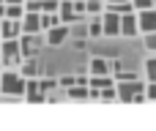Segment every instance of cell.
Here are the masks:
<instances>
[{"mask_svg": "<svg viewBox=\"0 0 156 131\" xmlns=\"http://www.w3.org/2000/svg\"><path fill=\"white\" fill-rule=\"evenodd\" d=\"M137 11L121 14V36H137Z\"/></svg>", "mask_w": 156, "mask_h": 131, "instance_id": "11", "label": "cell"}, {"mask_svg": "<svg viewBox=\"0 0 156 131\" xmlns=\"http://www.w3.org/2000/svg\"><path fill=\"white\" fill-rule=\"evenodd\" d=\"M137 30L145 33H156V8H145V11H137Z\"/></svg>", "mask_w": 156, "mask_h": 131, "instance_id": "5", "label": "cell"}, {"mask_svg": "<svg viewBox=\"0 0 156 131\" xmlns=\"http://www.w3.org/2000/svg\"><path fill=\"white\" fill-rule=\"evenodd\" d=\"M145 47L151 52H156V33H145Z\"/></svg>", "mask_w": 156, "mask_h": 131, "instance_id": "24", "label": "cell"}, {"mask_svg": "<svg viewBox=\"0 0 156 131\" xmlns=\"http://www.w3.org/2000/svg\"><path fill=\"white\" fill-rule=\"evenodd\" d=\"M66 93H69V98H74V101H85L88 98V85H71V88H66Z\"/></svg>", "mask_w": 156, "mask_h": 131, "instance_id": "17", "label": "cell"}, {"mask_svg": "<svg viewBox=\"0 0 156 131\" xmlns=\"http://www.w3.org/2000/svg\"><path fill=\"white\" fill-rule=\"evenodd\" d=\"M19 74H22L25 79H36V77H38V63H36V57H25Z\"/></svg>", "mask_w": 156, "mask_h": 131, "instance_id": "13", "label": "cell"}, {"mask_svg": "<svg viewBox=\"0 0 156 131\" xmlns=\"http://www.w3.org/2000/svg\"><path fill=\"white\" fill-rule=\"evenodd\" d=\"M74 85V77H60L58 79V88H71Z\"/></svg>", "mask_w": 156, "mask_h": 131, "instance_id": "25", "label": "cell"}, {"mask_svg": "<svg viewBox=\"0 0 156 131\" xmlns=\"http://www.w3.org/2000/svg\"><path fill=\"white\" fill-rule=\"evenodd\" d=\"M19 19H8L3 16L0 19V38H19Z\"/></svg>", "mask_w": 156, "mask_h": 131, "instance_id": "12", "label": "cell"}, {"mask_svg": "<svg viewBox=\"0 0 156 131\" xmlns=\"http://www.w3.org/2000/svg\"><path fill=\"white\" fill-rule=\"evenodd\" d=\"M154 3H156V0H154Z\"/></svg>", "mask_w": 156, "mask_h": 131, "instance_id": "32", "label": "cell"}, {"mask_svg": "<svg viewBox=\"0 0 156 131\" xmlns=\"http://www.w3.org/2000/svg\"><path fill=\"white\" fill-rule=\"evenodd\" d=\"M22 98H27L30 104H41L47 96L38 90V77L36 79H25V93H22Z\"/></svg>", "mask_w": 156, "mask_h": 131, "instance_id": "8", "label": "cell"}, {"mask_svg": "<svg viewBox=\"0 0 156 131\" xmlns=\"http://www.w3.org/2000/svg\"><path fill=\"white\" fill-rule=\"evenodd\" d=\"M145 96H148V98H154V101H156V82H151V85L145 88Z\"/></svg>", "mask_w": 156, "mask_h": 131, "instance_id": "26", "label": "cell"}, {"mask_svg": "<svg viewBox=\"0 0 156 131\" xmlns=\"http://www.w3.org/2000/svg\"><path fill=\"white\" fill-rule=\"evenodd\" d=\"M143 90L145 88H143L140 79H126V82H118V88H115V93H118L121 101H134V96H140Z\"/></svg>", "mask_w": 156, "mask_h": 131, "instance_id": "3", "label": "cell"}, {"mask_svg": "<svg viewBox=\"0 0 156 131\" xmlns=\"http://www.w3.org/2000/svg\"><path fill=\"white\" fill-rule=\"evenodd\" d=\"M66 38H69V25H63V22L47 30V44H49V47H60Z\"/></svg>", "mask_w": 156, "mask_h": 131, "instance_id": "7", "label": "cell"}, {"mask_svg": "<svg viewBox=\"0 0 156 131\" xmlns=\"http://www.w3.org/2000/svg\"><path fill=\"white\" fill-rule=\"evenodd\" d=\"M3 3H25V0H3Z\"/></svg>", "mask_w": 156, "mask_h": 131, "instance_id": "27", "label": "cell"}, {"mask_svg": "<svg viewBox=\"0 0 156 131\" xmlns=\"http://www.w3.org/2000/svg\"><path fill=\"white\" fill-rule=\"evenodd\" d=\"M55 88H58V82H55V79H49V77H47V79H38V90H41L44 96H47L49 90H55Z\"/></svg>", "mask_w": 156, "mask_h": 131, "instance_id": "18", "label": "cell"}, {"mask_svg": "<svg viewBox=\"0 0 156 131\" xmlns=\"http://www.w3.org/2000/svg\"><path fill=\"white\" fill-rule=\"evenodd\" d=\"M58 16H60L63 25H71V22H80V19H82V16H77L71 0H60V3H58Z\"/></svg>", "mask_w": 156, "mask_h": 131, "instance_id": "9", "label": "cell"}, {"mask_svg": "<svg viewBox=\"0 0 156 131\" xmlns=\"http://www.w3.org/2000/svg\"><path fill=\"white\" fill-rule=\"evenodd\" d=\"M22 14H25L22 3H5V8H3V16H8V19H22Z\"/></svg>", "mask_w": 156, "mask_h": 131, "instance_id": "16", "label": "cell"}, {"mask_svg": "<svg viewBox=\"0 0 156 131\" xmlns=\"http://www.w3.org/2000/svg\"><path fill=\"white\" fill-rule=\"evenodd\" d=\"M107 3H123V0H107Z\"/></svg>", "mask_w": 156, "mask_h": 131, "instance_id": "28", "label": "cell"}, {"mask_svg": "<svg viewBox=\"0 0 156 131\" xmlns=\"http://www.w3.org/2000/svg\"><path fill=\"white\" fill-rule=\"evenodd\" d=\"M112 85V77L110 74H101V77H88V88L90 90H104Z\"/></svg>", "mask_w": 156, "mask_h": 131, "instance_id": "15", "label": "cell"}, {"mask_svg": "<svg viewBox=\"0 0 156 131\" xmlns=\"http://www.w3.org/2000/svg\"><path fill=\"white\" fill-rule=\"evenodd\" d=\"M101 0H85V14H101Z\"/></svg>", "mask_w": 156, "mask_h": 131, "instance_id": "19", "label": "cell"}, {"mask_svg": "<svg viewBox=\"0 0 156 131\" xmlns=\"http://www.w3.org/2000/svg\"><path fill=\"white\" fill-rule=\"evenodd\" d=\"M22 5H25V11H33V14H41V0H25Z\"/></svg>", "mask_w": 156, "mask_h": 131, "instance_id": "20", "label": "cell"}, {"mask_svg": "<svg viewBox=\"0 0 156 131\" xmlns=\"http://www.w3.org/2000/svg\"><path fill=\"white\" fill-rule=\"evenodd\" d=\"M19 30L22 33H41V25H38V14H33V11H25L22 14V19H19Z\"/></svg>", "mask_w": 156, "mask_h": 131, "instance_id": "10", "label": "cell"}, {"mask_svg": "<svg viewBox=\"0 0 156 131\" xmlns=\"http://www.w3.org/2000/svg\"><path fill=\"white\" fill-rule=\"evenodd\" d=\"M0 68H3V55H0Z\"/></svg>", "mask_w": 156, "mask_h": 131, "instance_id": "29", "label": "cell"}, {"mask_svg": "<svg viewBox=\"0 0 156 131\" xmlns=\"http://www.w3.org/2000/svg\"><path fill=\"white\" fill-rule=\"evenodd\" d=\"M88 36H101V19H93L88 25Z\"/></svg>", "mask_w": 156, "mask_h": 131, "instance_id": "21", "label": "cell"}, {"mask_svg": "<svg viewBox=\"0 0 156 131\" xmlns=\"http://www.w3.org/2000/svg\"><path fill=\"white\" fill-rule=\"evenodd\" d=\"M101 36H121V14L107 11L101 16Z\"/></svg>", "mask_w": 156, "mask_h": 131, "instance_id": "6", "label": "cell"}, {"mask_svg": "<svg viewBox=\"0 0 156 131\" xmlns=\"http://www.w3.org/2000/svg\"><path fill=\"white\" fill-rule=\"evenodd\" d=\"M145 71H148V79L156 82V57H151V60L145 63Z\"/></svg>", "mask_w": 156, "mask_h": 131, "instance_id": "23", "label": "cell"}, {"mask_svg": "<svg viewBox=\"0 0 156 131\" xmlns=\"http://www.w3.org/2000/svg\"><path fill=\"white\" fill-rule=\"evenodd\" d=\"M36 52H38L36 33H19V55H22V60L25 57H36Z\"/></svg>", "mask_w": 156, "mask_h": 131, "instance_id": "4", "label": "cell"}, {"mask_svg": "<svg viewBox=\"0 0 156 131\" xmlns=\"http://www.w3.org/2000/svg\"><path fill=\"white\" fill-rule=\"evenodd\" d=\"M0 3H3V0H0Z\"/></svg>", "mask_w": 156, "mask_h": 131, "instance_id": "30", "label": "cell"}, {"mask_svg": "<svg viewBox=\"0 0 156 131\" xmlns=\"http://www.w3.org/2000/svg\"><path fill=\"white\" fill-rule=\"evenodd\" d=\"M71 3H74V0H71Z\"/></svg>", "mask_w": 156, "mask_h": 131, "instance_id": "31", "label": "cell"}, {"mask_svg": "<svg viewBox=\"0 0 156 131\" xmlns=\"http://www.w3.org/2000/svg\"><path fill=\"white\" fill-rule=\"evenodd\" d=\"M0 93H3V98H22L25 77L14 74V71H0Z\"/></svg>", "mask_w": 156, "mask_h": 131, "instance_id": "1", "label": "cell"}, {"mask_svg": "<svg viewBox=\"0 0 156 131\" xmlns=\"http://www.w3.org/2000/svg\"><path fill=\"white\" fill-rule=\"evenodd\" d=\"M134 11H145V8H154V0H132Z\"/></svg>", "mask_w": 156, "mask_h": 131, "instance_id": "22", "label": "cell"}, {"mask_svg": "<svg viewBox=\"0 0 156 131\" xmlns=\"http://www.w3.org/2000/svg\"><path fill=\"white\" fill-rule=\"evenodd\" d=\"M101 74H110V60L93 57V60H90V77H101Z\"/></svg>", "mask_w": 156, "mask_h": 131, "instance_id": "14", "label": "cell"}, {"mask_svg": "<svg viewBox=\"0 0 156 131\" xmlns=\"http://www.w3.org/2000/svg\"><path fill=\"white\" fill-rule=\"evenodd\" d=\"M0 55H3V66H16V63H22L19 38H0Z\"/></svg>", "mask_w": 156, "mask_h": 131, "instance_id": "2", "label": "cell"}]
</instances>
